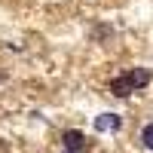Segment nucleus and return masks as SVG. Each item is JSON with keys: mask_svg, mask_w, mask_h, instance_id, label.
Segmentation results:
<instances>
[{"mask_svg": "<svg viewBox=\"0 0 153 153\" xmlns=\"http://www.w3.org/2000/svg\"><path fill=\"white\" fill-rule=\"evenodd\" d=\"M129 80H132L135 89H147L150 86V71L147 68H135V71H129Z\"/></svg>", "mask_w": 153, "mask_h": 153, "instance_id": "nucleus-4", "label": "nucleus"}, {"mask_svg": "<svg viewBox=\"0 0 153 153\" xmlns=\"http://www.w3.org/2000/svg\"><path fill=\"white\" fill-rule=\"evenodd\" d=\"M65 153H71V150H65Z\"/></svg>", "mask_w": 153, "mask_h": 153, "instance_id": "nucleus-6", "label": "nucleus"}, {"mask_svg": "<svg viewBox=\"0 0 153 153\" xmlns=\"http://www.w3.org/2000/svg\"><path fill=\"white\" fill-rule=\"evenodd\" d=\"M95 129L98 132H120L123 129V120L117 117V113H101V117L95 120Z\"/></svg>", "mask_w": 153, "mask_h": 153, "instance_id": "nucleus-3", "label": "nucleus"}, {"mask_svg": "<svg viewBox=\"0 0 153 153\" xmlns=\"http://www.w3.org/2000/svg\"><path fill=\"white\" fill-rule=\"evenodd\" d=\"M141 141H144L147 150H153V123H147L144 129H141Z\"/></svg>", "mask_w": 153, "mask_h": 153, "instance_id": "nucleus-5", "label": "nucleus"}, {"mask_svg": "<svg viewBox=\"0 0 153 153\" xmlns=\"http://www.w3.org/2000/svg\"><path fill=\"white\" fill-rule=\"evenodd\" d=\"M110 92L117 95V98H129V95L135 92V86H132V80H129V74L113 76V80H110Z\"/></svg>", "mask_w": 153, "mask_h": 153, "instance_id": "nucleus-2", "label": "nucleus"}, {"mask_svg": "<svg viewBox=\"0 0 153 153\" xmlns=\"http://www.w3.org/2000/svg\"><path fill=\"white\" fill-rule=\"evenodd\" d=\"M61 144H65V150H71V153H80L86 147V135L76 132V129H68V132H61Z\"/></svg>", "mask_w": 153, "mask_h": 153, "instance_id": "nucleus-1", "label": "nucleus"}]
</instances>
